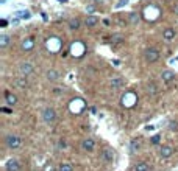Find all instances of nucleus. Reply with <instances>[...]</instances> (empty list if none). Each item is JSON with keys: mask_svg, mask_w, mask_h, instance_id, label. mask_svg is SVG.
Here are the masks:
<instances>
[{"mask_svg": "<svg viewBox=\"0 0 178 171\" xmlns=\"http://www.w3.org/2000/svg\"><path fill=\"white\" fill-rule=\"evenodd\" d=\"M122 84H124V80H122L120 76H117V78H113V80H111V87H113V89H119Z\"/></svg>", "mask_w": 178, "mask_h": 171, "instance_id": "25", "label": "nucleus"}, {"mask_svg": "<svg viewBox=\"0 0 178 171\" xmlns=\"http://www.w3.org/2000/svg\"><path fill=\"white\" fill-rule=\"evenodd\" d=\"M130 20H131V23L139 22V16H137V14H134V13H131V14H130Z\"/></svg>", "mask_w": 178, "mask_h": 171, "instance_id": "30", "label": "nucleus"}, {"mask_svg": "<svg viewBox=\"0 0 178 171\" xmlns=\"http://www.w3.org/2000/svg\"><path fill=\"white\" fill-rule=\"evenodd\" d=\"M69 53H70V56H72V58L80 59V58H83V56H85V53H86V45L81 42V41H74V42L70 44Z\"/></svg>", "mask_w": 178, "mask_h": 171, "instance_id": "3", "label": "nucleus"}, {"mask_svg": "<svg viewBox=\"0 0 178 171\" xmlns=\"http://www.w3.org/2000/svg\"><path fill=\"white\" fill-rule=\"evenodd\" d=\"M139 148H141V142H139V140L134 138V140L130 142V153H131V154H136V153L139 151Z\"/></svg>", "mask_w": 178, "mask_h": 171, "instance_id": "23", "label": "nucleus"}, {"mask_svg": "<svg viewBox=\"0 0 178 171\" xmlns=\"http://www.w3.org/2000/svg\"><path fill=\"white\" fill-rule=\"evenodd\" d=\"M159 140H161V135H155V137L150 138V143H152V145H158Z\"/></svg>", "mask_w": 178, "mask_h": 171, "instance_id": "28", "label": "nucleus"}, {"mask_svg": "<svg viewBox=\"0 0 178 171\" xmlns=\"http://www.w3.org/2000/svg\"><path fill=\"white\" fill-rule=\"evenodd\" d=\"M169 129L178 132V122H170V123H169Z\"/></svg>", "mask_w": 178, "mask_h": 171, "instance_id": "29", "label": "nucleus"}, {"mask_svg": "<svg viewBox=\"0 0 178 171\" xmlns=\"http://www.w3.org/2000/svg\"><path fill=\"white\" fill-rule=\"evenodd\" d=\"M172 154H174V148H172V146L164 145V146L159 148V157H161V159H169Z\"/></svg>", "mask_w": 178, "mask_h": 171, "instance_id": "11", "label": "nucleus"}, {"mask_svg": "<svg viewBox=\"0 0 178 171\" xmlns=\"http://www.w3.org/2000/svg\"><path fill=\"white\" fill-rule=\"evenodd\" d=\"M58 148H59V149H64V148H66V140H59Z\"/></svg>", "mask_w": 178, "mask_h": 171, "instance_id": "31", "label": "nucleus"}, {"mask_svg": "<svg viewBox=\"0 0 178 171\" xmlns=\"http://www.w3.org/2000/svg\"><path fill=\"white\" fill-rule=\"evenodd\" d=\"M41 117H42L44 123H47V125H53L56 122V112H55L53 107H44L42 112H41Z\"/></svg>", "mask_w": 178, "mask_h": 171, "instance_id": "8", "label": "nucleus"}, {"mask_svg": "<svg viewBox=\"0 0 178 171\" xmlns=\"http://www.w3.org/2000/svg\"><path fill=\"white\" fill-rule=\"evenodd\" d=\"M81 148H83L85 151L91 153V151H94V148H95V142H94L92 138H85V140L81 142Z\"/></svg>", "mask_w": 178, "mask_h": 171, "instance_id": "15", "label": "nucleus"}, {"mask_svg": "<svg viewBox=\"0 0 178 171\" xmlns=\"http://www.w3.org/2000/svg\"><path fill=\"white\" fill-rule=\"evenodd\" d=\"M5 170H6V171H20V163H19L16 159H11V160H8V162H6Z\"/></svg>", "mask_w": 178, "mask_h": 171, "instance_id": "13", "label": "nucleus"}, {"mask_svg": "<svg viewBox=\"0 0 178 171\" xmlns=\"http://www.w3.org/2000/svg\"><path fill=\"white\" fill-rule=\"evenodd\" d=\"M45 78H47L48 81L53 83V81H58V80L61 78V73H59L58 70H55V69H50V70L45 73Z\"/></svg>", "mask_w": 178, "mask_h": 171, "instance_id": "14", "label": "nucleus"}, {"mask_svg": "<svg viewBox=\"0 0 178 171\" xmlns=\"http://www.w3.org/2000/svg\"><path fill=\"white\" fill-rule=\"evenodd\" d=\"M53 93H56V95H59V93H63V89H59V87H56V89H53Z\"/></svg>", "mask_w": 178, "mask_h": 171, "instance_id": "32", "label": "nucleus"}, {"mask_svg": "<svg viewBox=\"0 0 178 171\" xmlns=\"http://www.w3.org/2000/svg\"><path fill=\"white\" fill-rule=\"evenodd\" d=\"M161 80H163L164 83H172V81L175 80V73H174L172 70H164V72L161 73Z\"/></svg>", "mask_w": 178, "mask_h": 171, "instance_id": "17", "label": "nucleus"}, {"mask_svg": "<svg viewBox=\"0 0 178 171\" xmlns=\"http://www.w3.org/2000/svg\"><path fill=\"white\" fill-rule=\"evenodd\" d=\"M11 42V36L8 34H0V48H6Z\"/></svg>", "mask_w": 178, "mask_h": 171, "instance_id": "22", "label": "nucleus"}, {"mask_svg": "<svg viewBox=\"0 0 178 171\" xmlns=\"http://www.w3.org/2000/svg\"><path fill=\"white\" fill-rule=\"evenodd\" d=\"M174 38H175V30H174V28H166V30L163 31V39H164L166 42L172 41Z\"/></svg>", "mask_w": 178, "mask_h": 171, "instance_id": "18", "label": "nucleus"}, {"mask_svg": "<svg viewBox=\"0 0 178 171\" xmlns=\"http://www.w3.org/2000/svg\"><path fill=\"white\" fill-rule=\"evenodd\" d=\"M174 13H175V14H178V2L175 3V5H174Z\"/></svg>", "mask_w": 178, "mask_h": 171, "instance_id": "33", "label": "nucleus"}, {"mask_svg": "<svg viewBox=\"0 0 178 171\" xmlns=\"http://www.w3.org/2000/svg\"><path fill=\"white\" fill-rule=\"evenodd\" d=\"M159 56H161V53H159V50L155 48V47H148V48H145V51H144V59H145L148 64L156 62V61L159 59Z\"/></svg>", "mask_w": 178, "mask_h": 171, "instance_id": "6", "label": "nucleus"}, {"mask_svg": "<svg viewBox=\"0 0 178 171\" xmlns=\"http://www.w3.org/2000/svg\"><path fill=\"white\" fill-rule=\"evenodd\" d=\"M58 171H74V167L70 163H59L58 165Z\"/></svg>", "mask_w": 178, "mask_h": 171, "instance_id": "27", "label": "nucleus"}, {"mask_svg": "<svg viewBox=\"0 0 178 171\" xmlns=\"http://www.w3.org/2000/svg\"><path fill=\"white\" fill-rule=\"evenodd\" d=\"M33 47H35V39H33V38H25V39H22V42H20V48H22V50L30 51V50H33Z\"/></svg>", "mask_w": 178, "mask_h": 171, "instance_id": "12", "label": "nucleus"}, {"mask_svg": "<svg viewBox=\"0 0 178 171\" xmlns=\"http://www.w3.org/2000/svg\"><path fill=\"white\" fill-rule=\"evenodd\" d=\"M120 104L125 109H133L134 106L137 104V95L134 92H131V90L130 92H125L122 95V98H120Z\"/></svg>", "mask_w": 178, "mask_h": 171, "instance_id": "4", "label": "nucleus"}, {"mask_svg": "<svg viewBox=\"0 0 178 171\" xmlns=\"http://www.w3.org/2000/svg\"><path fill=\"white\" fill-rule=\"evenodd\" d=\"M67 27H69V30H72V31H77V30H80V27H81V22H80V19H78V17H72V19H69V23H67Z\"/></svg>", "mask_w": 178, "mask_h": 171, "instance_id": "16", "label": "nucleus"}, {"mask_svg": "<svg viewBox=\"0 0 178 171\" xmlns=\"http://www.w3.org/2000/svg\"><path fill=\"white\" fill-rule=\"evenodd\" d=\"M14 83H16V86H17L19 89H27V87H28V80H27V76H20V78H17Z\"/></svg>", "mask_w": 178, "mask_h": 171, "instance_id": "21", "label": "nucleus"}, {"mask_svg": "<svg viewBox=\"0 0 178 171\" xmlns=\"http://www.w3.org/2000/svg\"><path fill=\"white\" fill-rule=\"evenodd\" d=\"M45 48H47L48 53L56 54V53H59L61 48H63V41H61L58 36H50V38H47V41H45Z\"/></svg>", "mask_w": 178, "mask_h": 171, "instance_id": "2", "label": "nucleus"}, {"mask_svg": "<svg viewBox=\"0 0 178 171\" xmlns=\"http://www.w3.org/2000/svg\"><path fill=\"white\" fill-rule=\"evenodd\" d=\"M19 72H20L22 76H28L35 72V65L31 62H20L19 64Z\"/></svg>", "mask_w": 178, "mask_h": 171, "instance_id": "9", "label": "nucleus"}, {"mask_svg": "<svg viewBox=\"0 0 178 171\" xmlns=\"http://www.w3.org/2000/svg\"><path fill=\"white\" fill-rule=\"evenodd\" d=\"M159 16H161V9L155 5H147L142 9V17L147 22H156L159 19Z\"/></svg>", "mask_w": 178, "mask_h": 171, "instance_id": "1", "label": "nucleus"}, {"mask_svg": "<svg viewBox=\"0 0 178 171\" xmlns=\"http://www.w3.org/2000/svg\"><path fill=\"white\" fill-rule=\"evenodd\" d=\"M2 112H6V114H9L11 111H9V109H6V107H3V109H2Z\"/></svg>", "mask_w": 178, "mask_h": 171, "instance_id": "34", "label": "nucleus"}, {"mask_svg": "<svg viewBox=\"0 0 178 171\" xmlns=\"http://www.w3.org/2000/svg\"><path fill=\"white\" fill-rule=\"evenodd\" d=\"M145 90H147V93H148V95H152V96H153V95H156V93L159 92L158 86L155 84V83H148V84L145 86Z\"/></svg>", "mask_w": 178, "mask_h": 171, "instance_id": "19", "label": "nucleus"}, {"mask_svg": "<svg viewBox=\"0 0 178 171\" xmlns=\"http://www.w3.org/2000/svg\"><path fill=\"white\" fill-rule=\"evenodd\" d=\"M85 109H86V101H85L83 98H74V100H70V103H69V111H70V114L80 115Z\"/></svg>", "mask_w": 178, "mask_h": 171, "instance_id": "5", "label": "nucleus"}, {"mask_svg": "<svg viewBox=\"0 0 178 171\" xmlns=\"http://www.w3.org/2000/svg\"><path fill=\"white\" fill-rule=\"evenodd\" d=\"M5 145L9 148V149H17L22 146V138L16 134H8L5 137Z\"/></svg>", "mask_w": 178, "mask_h": 171, "instance_id": "7", "label": "nucleus"}, {"mask_svg": "<svg viewBox=\"0 0 178 171\" xmlns=\"http://www.w3.org/2000/svg\"><path fill=\"white\" fill-rule=\"evenodd\" d=\"M17 96L13 93V92H9V90H5V103L8 104V106H14V104H17Z\"/></svg>", "mask_w": 178, "mask_h": 171, "instance_id": "10", "label": "nucleus"}, {"mask_svg": "<svg viewBox=\"0 0 178 171\" xmlns=\"http://www.w3.org/2000/svg\"><path fill=\"white\" fill-rule=\"evenodd\" d=\"M85 23H86V27L92 28V27H95V25L98 23V17H97V16H88L86 20H85Z\"/></svg>", "mask_w": 178, "mask_h": 171, "instance_id": "20", "label": "nucleus"}, {"mask_svg": "<svg viewBox=\"0 0 178 171\" xmlns=\"http://www.w3.org/2000/svg\"><path fill=\"white\" fill-rule=\"evenodd\" d=\"M150 170V167H148V163H145V162H139V163H136V167H134V171H148Z\"/></svg>", "mask_w": 178, "mask_h": 171, "instance_id": "26", "label": "nucleus"}, {"mask_svg": "<svg viewBox=\"0 0 178 171\" xmlns=\"http://www.w3.org/2000/svg\"><path fill=\"white\" fill-rule=\"evenodd\" d=\"M103 159H105L106 162H113V159H114V151L109 149V148H106V149L103 151Z\"/></svg>", "mask_w": 178, "mask_h": 171, "instance_id": "24", "label": "nucleus"}]
</instances>
